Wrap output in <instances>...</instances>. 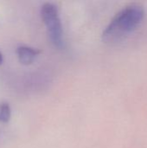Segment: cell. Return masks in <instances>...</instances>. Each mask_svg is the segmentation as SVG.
<instances>
[{
  "label": "cell",
  "instance_id": "obj_5",
  "mask_svg": "<svg viewBox=\"0 0 147 148\" xmlns=\"http://www.w3.org/2000/svg\"><path fill=\"white\" fill-rule=\"evenodd\" d=\"M2 63H3V55L0 52V64H2Z\"/></svg>",
  "mask_w": 147,
  "mask_h": 148
},
{
  "label": "cell",
  "instance_id": "obj_4",
  "mask_svg": "<svg viewBox=\"0 0 147 148\" xmlns=\"http://www.w3.org/2000/svg\"><path fill=\"white\" fill-rule=\"evenodd\" d=\"M11 115L10 108L8 103L3 102L0 104V122L6 123L10 121Z\"/></svg>",
  "mask_w": 147,
  "mask_h": 148
},
{
  "label": "cell",
  "instance_id": "obj_1",
  "mask_svg": "<svg viewBox=\"0 0 147 148\" xmlns=\"http://www.w3.org/2000/svg\"><path fill=\"white\" fill-rule=\"evenodd\" d=\"M145 11L142 6L132 4L120 10L103 32V40L107 42H119L133 32L141 23Z\"/></svg>",
  "mask_w": 147,
  "mask_h": 148
},
{
  "label": "cell",
  "instance_id": "obj_2",
  "mask_svg": "<svg viewBox=\"0 0 147 148\" xmlns=\"http://www.w3.org/2000/svg\"><path fill=\"white\" fill-rule=\"evenodd\" d=\"M41 16L47 27L52 43L55 47L61 48L63 43L62 26L57 7L51 3H44L41 9Z\"/></svg>",
  "mask_w": 147,
  "mask_h": 148
},
{
  "label": "cell",
  "instance_id": "obj_3",
  "mask_svg": "<svg viewBox=\"0 0 147 148\" xmlns=\"http://www.w3.org/2000/svg\"><path fill=\"white\" fill-rule=\"evenodd\" d=\"M17 56L21 63L24 65L31 64L36 57L40 54V50L28 47V46H20L17 48Z\"/></svg>",
  "mask_w": 147,
  "mask_h": 148
}]
</instances>
